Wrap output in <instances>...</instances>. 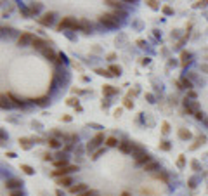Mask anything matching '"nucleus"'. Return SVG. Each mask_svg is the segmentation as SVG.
Here are the masks:
<instances>
[{
    "instance_id": "1",
    "label": "nucleus",
    "mask_w": 208,
    "mask_h": 196,
    "mask_svg": "<svg viewBox=\"0 0 208 196\" xmlns=\"http://www.w3.org/2000/svg\"><path fill=\"white\" fill-rule=\"evenodd\" d=\"M63 30H71V31L80 30V21H76V19L71 18V16H66V18H63L61 23L57 24V31H63Z\"/></svg>"
},
{
    "instance_id": "2",
    "label": "nucleus",
    "mask_w": 208,
    "mask_h": 196,
    "mask_svg": "<svg viewBox=\"0 0 208 196\" xmlns=\"http://www.w3.org/2000/svg\"><path fill=\"white\" fill-rule=\"evenodd\" d=\"M99 23L104 24L106 28H118L120 26V19L115 18L113 14H101L99 16Z\"/></svg>"
},
{
    "instance_id": "3",
    "label": "nucleus",
    "mask_w": 208,
    "mask_h": 196,
    "mask_svg": "<svg viewBox=\"0 0 208 196\" xmlns=\"http://www.w3.org/2000/svg\"><path fill=\"white\" fill-rule=\"evenodd\" d=\"M78 170V165H70V167H64V168H56V170H52V177H56V179H61V177H66L68 173L71 172H76Z\"/></svg>"
},
{
    "instance_id": "4",
    "label": "nucleus",
    "mask_w": 208,
    "mask_h": 196,
    "mask_svg": "<svg viewBox=\"0 0 208 196\" xmlns=\"http://www.w3.org/2000/svg\"><path fill=\"white\" fill-rule=\"evenodd\" d=\"M33 40H35V35L30 33V31H24V33L19 35L18 45L19 47H28V45H31V44H33Z\"/></svg>"
},
{
    "instance_id": "5",
    "label": "nucleus",
    "mask_w": 208,
    "mask_h": 196,
    "mask_svg": "<svg viewBox=\"0 0 208 196\" xmlns=\"http://www.w3.org/2000/svg\"><path fill=\"white\" fill-rule=\"evenodd\" d=\"M54 18H56V14H54V12H45V14H42L37 21H38V24L49 28V26H52V24H54Z\"/></svg>"
},
{
    "instance_id": "6",
    "label": "nucleus",
    "mask_w": 208,
    "mask_h": 196,
    "mask_svg": "<svg viewBox=\"0 0 208 196\" xmlns=\"http://www.w3.org/2000/svg\"><path fill=\"white\" fill-rule=\"evenodd\" d=\"M102 142H106V139H104V132H97L96 136L92 137V141H90V142L87 144V149H89V151H92L94 147L101 146Z\"/></svg>"
},
{
    "instance_id": "7",
    "label": "nucleus",
    "mask_w": 208,
    "mask_h": 196,
    "mask_svg": "<svg viewBox=\"0 0 208 196\" xmlns=\"http://www.w3.org/2000/svg\"><path fill=\"white\" fill-rule=\"evenodd\" d=\"M175 85H177V89H187V90H193V82H191V78H187V76H182L180 80H175Z\"/></svg>"
},
{
    "instance_id": "8",
    "label": "nucleus",
    "mask_w": 208,
    "mask_h": 196,
    "mask_svg": "<svg viewBox=\"0 0 208 196\" xmlns=\"http://www.w3.org/2000/svg\"><path fill=\"white\" fill-rule=\"evenodd\" d=\"M5 188H7L9 191L23 189V181H19V179H7V181H5Z\"/></svg>"
},
{
    "instance_id": "9",
    "label": "nucleus",
    "mask_w": 208,
    "mask_h": 196,
    "mask_svg": "<svg viewBox=\"0 0 208 196\" xmlns=\"http://www.w3.org/2000/svg\"><path fill=\"white\" fill-rule=\"evenodd\" d=\"M42 54H44L45 59H49V61H52V63L57 64V59H59V57H57V52H54L50 47H45V49L42 50Z\"/></svg>"
},
{
    "instance_id": "10",
    "label": "nucleus",
    "mask_w": 208,
    "mask_h": 196,
    "mask_svg": "<svg viewBox=\"0 0 208 196\" xmlns=\"http://www.w3.org/2000/svg\"><path fill=\"white\" fill-rule=\"evenodd\" d=\"M31 47L33 49H37V50H44L45 47H47V42L44 40V38H38V37H35V40H33V44H31Z\"/></svg>"
},
{
    "instance_id": "11",
    "label": "nucleus",
    "mask_w": 208,
    "mask_h": 196,
    "mask_svg": "<svg viewBox=\"0 0 208 196\" xmlns=\"http://www.w3.org/2000/svg\"><path fill=\"white\" fill-rule=\"evenodd\" d=\"M87 189H89V186H87V184H83V182H80V184L71 186V188H70V193H73V194H80V193L87 191Z\"/></svg>"
},
{
    "instance_id": "12",
    "label": "nucleus",
    "mask_w": 208,
    "mask_h": 196,
    "mask_svg": "<svg viewBox=\"0 0 208 196\" xmlns=\"http://www.w3.org/2000/svg\"><path fill=\"white\" fill-rule=\"evenodd\" d=\"M191 61H193V59H191V52H187V50H182V52H180V66H182V68H186V66L191 63Z\"/></svg>"
},
{
    "instance_id": "13",
    "label": "nucleus",
    "mask_w": 208,
    "mask_h": 196,
    "mask_svg": "<svg viewBox=\"0 0 208 196\" xmlns=\"http://www.w3.org/2000/svg\"><path fill=\"white\" fill-rule=\"evenodd\" d=\"M177 136H179L180 141H189L191 137H193V134H191V130H187V128H179Z\"/></svg>"
},
{
    "instance_id": "14",
    "label": "nucleus",
    "mask_w": 208,
    "mask_h": 196,
    "mask_svg": "<svg viewBox=\"0 0 208 196\" xmlns=\"http://www.w3.org/2000/svg\"><path fill=\"white\" fill-rule=\"evenodd\" d=\"M71 184H73V179H71L70 175L57 179V186H59V188H71Z\"/></svg>"
},
{
    "instance_id": "15",
    "label": "nucleus",
    "mask_w": 208,
    "mask_h": 196,
    "mask_svg": "<svg viewBox=\"0 0 208 196\" xmlns=\"http://www.w3.org/2000/svg\"><path fill=\"white\" fill-rule=\"evenodd\" d=\"M144 170L146 172H154V170H160V163L156 162V160H151L149 163L144 165Z\"/></svg>"
},
{
    "instance_id": "16",
    "label": "nucleus",
    "mask_w": 208,
    "mask_h": 196,
    "mask_svg": "<svg viewBox=\"0 0 208 196\" xmlns=\"http://www.w3.org/2000/svg\"><path fill=\"white\" fill-rule=\"evenodd\" d=\"M118 147H120V151H122V153H125V155H130V153H132V142L123 141V142L118 144Z\"/></svg>"
},
{
    "instance_id": "17",
    "label": "nucleus",
    "mask_w": 208,
    "mask_h": 196,
    "mask_svg": "<svg viewBox=\"0 0 208 196\" xmlns=\"http://www.w3.org/2000/svg\"><path fill=\"white\" fill-rule=\"evenodd\" d=\"M80 30H82L83 33H90V31H92V24H90L87 19H80Z\"/></svg>"
},
{
    "instance_id": "18",
    "label": "nucleus",
    "mask_w": 208,
    "mask_h": 196,
    "mask_svg": "<svg viewBox=\"0 0 208 196\" xmlns=\"http://www.w3.org/2000/svg\"><path fill=\"white\" fill-rule=\"evenodd\" d=\"M102 94L104 95H115V94H118V89L113 87V85H104L102 87Z\"/></svg>"
},
{
    "instance_id": "19",
    "label": "nucleus",
    "mask_w": 208,
    "mask_h": 196,
    "mask_svg": "<svg viewBox=\"0 0 208 196\" xmlns=\"http://www.w3.org/2000/svg\"><path fill=\"white\" fill-rule=\"evenodd\" d=\"M31 141H33V139H28V137H21V139H19V146H21L24 151H28V149H31Z\"/></svg>"
},
{
    "instance_id": "20",
    "label": "nucleus",
    "mask_w": 208,
    "mask_h": 196,
    "mask_svg": "<svg viewBox=\"0 0 208 196\" xmlns=\"http://www.w3.org/2000/svg\"><path fill=\"white\" fill-rule=\"evenodd\" d=\"M151 162V156L148 155V153H144V155H141L139 158H135V165H146V163Z\"/></svg>"
},
{
    "instance_id": "21",
    "label": "nucleus",
    "mask_w": 208,
    "mask_h": 196,
    "mask_svg": "<svg viewBox=\"0 0 208 196\" xmlns=\"http://www.w3.org/2000/svg\"><path fill=\"white\" fill-rule=\"evenodd\" d=\"M52 163H54V167H56V168H64V167H70V165H68V160L66 158H56Z\"/></svg>"
},
{
    "instance_id": "22",
    "label": "nucleus",
    "mask_w": 208,
    "mask_h": 196,
    "mask_svg": "<svg viewBox=\"0 0 208 196\" xmlns=\"http://www.w3.org/2000/svg\"><path fill=\"white\" fill-rule=\"evenodd\" d=\"M47 144H49V147H52V149H59V147H61V141L56 139V137L47 139Z\"/></svg>"
},
{
    "instance_id": "23",
    "label": "nucleus",
    "mask_w": 208,
    "mask_h": 196,
    "mask_svg": "<svg viewBox=\"0 0 208 196\" xmlns=\"http://www.w3.org/2000/svg\"><path fill=\"white\" fill-rule=\"evenodd\" d=\"M205 141H206V137H205L203 136V134H201V136H198L196 137V141H194V144H193V146H191V149H198V147H200L201 146V144H205Z\"/></svg>"
},
{
    "instance_id": "24",
    "label": "nucleus",
    "mask_w": 208,
    "mask_h": 196,
    "mask_svg": "<svg viewBox=\"0 0 208 196\" xmlns=\"http://www.w3.org/2000/svg\"><path fill=\"white\" fill-rule=\"evenodd\" d=\"M33 102H35V104H38V106H47L49 102H50V97H49V95H44V97H37V99H33Z\"/></svg>"
},
{
    "instance_id": "25",
    "label": "nucleus",
    "mask_w": 208,
    "mask_h": 196,
    "mask_svg": "<svg viewBox=\"0 0 208 196\" xmlns=\"http://www.w3.org/2000/svg\"><path fill=\"white\" fill-rule=\"evenodd\" d=\"M118 139H116L115 136H109V137H106V146L108 147H115V146H118Z\"/></svg>"
},
{
    "instance_id": "26",
    "label": "nucleus",
    "mask_w": 208,
    "mask_h": 196,
    "mask_svg": "<svg viewBox=\"0 0 208 196\" xmlns=\"http://www.w3.org/2000/svg\"><path fill=\"white\" fill-rule=\"evenodd\" d=\"M104 4H106V5H109V7H115L116 11L123 7V2H116V0H106Z\"/></svg>"
},
{
    "instance_id": "27",
    "label": "nucleus",
    "mask_w": 208,
    "mask_h": 196,
    "mask_svg": "<svg viewBox=\"0 0 208 196\" xmlns=\"http://www.w3.org/2000/svg\"><path fill=\"white\" fill-rule=\"evenodd\" d=\"M96 73L101 76H106V78H111L113 76V73L109 71V70H104V68H96Z\"/></svg>"
},
{
    "instance_id": "28",
    "label": "nucleus",
    "mask_w": 208,
    "mask_h": 196,
    "mask_svg": "<svg viewBox=\"0 0 208 196\" xmlns=\"http://www.w3.org/2000/svg\"><path fill=\"white\" fill-rule=\"evenodd\" d=\"M7 97L11 99V101H12V104H14V106H18V108L24 106V101H19V99H18V97H14V95H12L11 92H7Z\"/></svg>"
},
{
    "instance_id": "29",
    "label": "nucleus",
    "mask_w": 208,
    "mask_h": 196,
    "mask_svg": "<svg viewBox=\"0 0 208 196\" xmlns=\"http://www.w3.org/2000/svg\"><path fill=\"white\" fill-rule=\"evenodd\" d=\"M108 70L113 73V76H116V75H122V66H118V64H111V66H109Z\"/></svg>"
},
{
    "instance_id": "30",
    "label": "nucleus",
    "mask_w": 208,
    "mask_h": 196,
    "mask_svg": "<svg viewBox=\"0 0 208 196\" xmlns=\"http://www.w3.org/2000/svg\"><path fill=\"white\" fill-rule=\"evenodd\" d=\"M160 149H161V151H170V149H172V144H170V141H167V139L160 141Z\"/></svg>"
},
{
    "instance_id": "31",
    "label": "nucleus",
    "mask_w": 208,
    "mask_h": 196,
    "mask_svg": "<svg viewBox=\"0 0 208 196\" xmlns=\"http://www.w3.org/2000/svg\"><path fill=\"white\" fill-rule=\"evenodd\" d=\"M186 167V156L184 155H179V158H177V168H184Z\"/></svg>"
},
{
    "instance_id": "32",
    "label": "nucleus",
    "mask_w": 208,
    "mask_h": 196,
    "mask_svg": "<svg viewBox=\"0 0 208 196\" xmlns=\"http://www.w3.org/2000/svg\"><path fill=\"white\" fill-rule=\"evenodd\" d=\"M146 4H148V7L153 9V11H158V9H160V2H156V0H148Z\"/></svg>"
},
{
    "instance_id": "33",
    "label": "nucleus",
    "mask_w": 208,
    "mask_h": 196,
    "mask_svg": "<svg viewBox=\"0 0 208 196\" xmlns=\"http://www.w3.org/2000/svg\"><path fill=\"white\" fill-rule=\"evenodd\" d=\"M21 170L26 173V175H33L35 173V168H31L30 165H21Z\"/></svg>"
},
{
    "instance_id": "34",
    "label": "nucleus",
    "mask_w": 208,
    "mask_h": 196,
    "mask_svg": "<svg viewBox=\"0 0 208 196\" xmlns=\"http://www.w3.org/2000/svg\"><path fill=\"white\" fill-rule=\"evenodd\" d=\"M154 177L156 179H161V181L165 182V184H168V175L165 172H158V173H154Z\"/></svg>"
},
{
    "instance_id": "35",
    "label": "nucleus",
    "mask_w": 208,
    "mask_h": 196,
    "mask_svg": "<svg viewBox=\"0 0 208 196\" xmlns=\"http://www.w3.org/2000/svg\"><path fill=\"white\" fill-rule=\"evenodd\" d=\"M40 9H42V4H37V5L31 4V5H30V12H31V16L37 14V12H40Z\"/></svg>"
},
{
    "instance_id": "36",
    "label": "nucleus",
    "mask_w": 208,
    "mask_h": 196,
    "mask_svg": "<svg viewBox=\"0 0 208 196\" xmlns=\"http://www.w3.org/2000/svg\"><path fill=\"white\" fill-rule=\"evenodd\" d=\"M191 168H193L194 172H200V170H201V163L198 162V160H193V162H191Z\"/></svg>"
},
{
    "instance_id": "37",
    "label": "nucleus",
    "mask_w": 208,
    "mask_h": 196,
    "mask_svg": "<svg viewBox=\"0 0 208 196\" xmlns=\"http://www.w3.org/2000/svg\"><path fill=\"white\" fill-rule=\"evenodd\" d=\"M123 106H125L127 110H132L134 108V101H130V97H125L123 99Z\"/></svg>"
},
{
    "instance_id": "38",
    "label": "nucleus",
    "mask_w": 208,
    "mask_h": 196,
    "mask_svg": "<svg viewBox=\"0 0 208 196\" xmlns=\"http://www.w3.org/2000/svg\"><path fill=\"white\" fill-rule=\"evenodd\" d=\"M168 132H170V123H168V121H163V123H161V134L167 136Z\"/></svg>"
},
{
    "instance_id": "39",
    "label": "nucleus",
    "mask_w": 208,
    "mask_h": 196,
    "mask_svg": "<svg viewBox=\"0 0 208 196\" xmlns=\"http://www.w3.org/2000/svg\"><path fill=\"white\" fill-rule=\"evenodd\" d=\"M7 94H4V95H2V108H4V110H5V108H11V102H9L7 101Z\"/></svg>"
},
{
    "instance_id": "40",
    "label": "nucleus",
    "mask_w": 208,
    "mask_h": 196,
    "mask_svg": "<svg viewBox=\"0 0 208 196\" xmlns=\"http://www.w3.org/2000/svg\"><path fill=\"white\" fill-rule=\"evenodd\" d=\"M9 196H24L23 189H14V191H9Z\"/></svg>"
},
{
    "instance_id": "41",
    "label": "nucleus",
    "mask_w": 208,
    "mask_h": 196,
    "mask_svg": "<svg viewBox=\"0 0 208 196\" xmlns=\"http://www.w3.org/2000/svg\"><path fill=\"white\" fill-rule=\"evenodd\" d=\"M102 155H104V147H101V149H97L96 153H94V155L90 156V158H92V160H97L99 156H102Z\"/></svg>"
},
{
    "instance_id": "42",
    "label": "nucleus",
    "mask_w": 208,
    "mask_h": 196,
    "mask_svg": "<svg viewBox=\"0 0 208 196\" xmlns=\"http://www.w3.org/2000/svg\"><path fill=\"white\" fill-rule=\"evenodd\" d=\"M163 14H167V16H174V9H172L170 5H165V7H163Z\"/></svg>"
},
{
    "instance_id": "43",
    "label": "nucleus",
    "mask_w": 208,
    "mask_h": 196,
    "mask_svg": "<svg viewBox=\"0 0 208 196\" xmlns=\"http://www.w3.org/2000/svg\"><path fill=\"white\" fill-rule=\"evenodd\" d=\"M76 196H96V191H92V189H87V191L80 193V194H76Z\"/></svg>"
},
{
    "instance_id": "44",
    "label": "nucleus",
    "mask_w": 208,
    "mask_h": 196,
    "mask_svg": "<svg viewBox=\"0 0 208 196\" xmlns=\"http://www.w3.org/2000/svg\"><path fill=\"white\" fill-rule=\"evenodd\" d=\"M66 104H68V106H75V108H76V106H78V99H75V97H70V99H68V101H66Z\"/></svg>"
},
{
    "instance_id": "45",
    "label": "nucleus",
    "mask_w": 208,
    "mask_h": 196,
    "mask_svg": "<svg viewBox=\"0 0 208 196\" xmlns=\"http://www.w3.org/2000/svg\"><path fill=\"white\" fill-rule=\"evenodd\" d=\"M200 70H201L203 73H206V75H208V63H201V64H200Z\"/></svg>"
},
{
    "instance_id": "46",
    "label": "nucleus",
    "mask_w": 208,
    "mask_h": 196,
    "mask_svg": "<svg viewBox=\"0 0 208 196\" xmlns=\"http://www.w3.org/2000/svg\"><path fill=\"white\" fill-rule=\"evenodd\" d=\"M194 118H196V120H203V118H205L203 111H196V113H194Z\"/></svg>"
},
{
    "instance_id": "47",
    "label": "nucleus",
    "mask_w": 208,
    "mask_h": 196,
    "mask_svg": "<svg viewBox=\"0 0 208 196\" xmlns=\"http://www.w3.org/2000/svg\"><path fill=\"white\" fill-rule=\"evenodd\" d=\"M187 97L193 99V101H196V92H194V90H189V92H187Z\"/></svg>"
},
{
    "instance_id": "48",
    "label": "nucleus",
    "mask_w": 208,
    "mask_h": 196,
    "mask_svg": "<svg viewBox=\"0 0 208 196\" xmlns=\"http://www.w3.org/2000/svg\"><path fill=\"white\" fill-rule=\"evenodd\" d=\"M189 188H191V189L196 188V179H191V181H189Z\"/></svg>"
},
{
    "instance_id": "49",
    "label": "nucleus",
    "mask_w": 208,
    "mask_h": 196,
    "mask_svg": "<svg viewBox=\"0 0 208 196\" xmlns=\"http://www.w3.org/2000/svg\"><path fill=\"white\" fill-rule=\"evenodd\" d=\"M115 59H116V54H115V52L108 54V61H115Z\"/></svg>"
},
{
    "instance_id": "50",
    "label": "nucleus",
    "mask_w": 208,
    "mask_h": 196,
    "mask_svg": "<svg viewBox=\"0 0 208 196\" xmlns=\"http://www.w3.org/2000/svg\"><path fill=\"white\" fill-rule=\"evenodd\" d=\"M141 64H142V66H146V64H149V57H142Z\"/></svg>"
},
{
    "instance_id": "51",
    "label": "nucleus",
    "mask_w": 208,
    "mask_h": 196,
    "mask_svg": "<svg viewBox=\"0 0 208 196\" xmlns=\"http://www.w3.org/2000/svg\"><path fill=\"white\" fill-rule=\"evenodd\" d=\"M44 160H47V162H50V160H52V155H50V153H45V155H44Z\"/></svg>"
},
{
    "instance_id": "52",
    "label": "nucleus",
    "mask_w": 208,
    "mask_h": 196,
    "mask_svg": "<svg viewBox=\"0 0 208 196\" xmlns=\"http://www.w3.org/2000/svg\"><path fill=\"white\" fill-rule=\"evenodd\" d=\"M5 156H7V158H16V153H12V151H9V153H5Z\"/></svg>"
},
{
    "instance_id": "53",
    "label": "nucleus",
    "mask_w": 208,
    "mask_h": 196,
    "mask_svg": "<svg viewBox=\"0 0 208 196\" xmlns=\"http://www.w3.org/2000/svg\"><path fill=\"white\" fill-rule=\"evenodd\" d=\"M61 120H63V121H71V116H70V115H64Z\"/></svg>"
},
{
    "instance_id": "54",
    "label": "nucleus",
    "mask_w": 208,
    "mask_h": 196,
    "mask_svg": "<svg viewBox=\"0 0 208 196\" xmlns=\"http://www.w3.org/2000/svg\"><path fill=\"white\" fill-rule=\"evenodd\" d=\"M137 94V89H134V90H128V97H132V95Z\"/></svg>"
},
{
    "instance_id": "55",
    "label": "nucleus",
    "mask_w": 208,
    "mask_h": 196,
    "mask_svg": "<svg viewBox=\"0 0 208 196\" xmlns=\"http://www.w3.org/2000/svg\"><path fill=\"white\" fill-rule=\"evenodd\" d=\"M113 115H115V116H120V115H122V108H118V110H115V113H113Z\"/></svg>"
},
{
    "instance_id": "56",
    "label": "nucleus",
    "mask_w": 208,
    "mask_h": 196,
    "mask_svg": "<svg viewBox=\"0 0 208 196\" xmlns=\"http://www.w3.org/2000/svg\"><path fill=\"white\" fill-rule=\"evenodd\" d=\"M144 44H146L144 40H137V45H139V47H144Z\"/></svg>"
},
{
    "instance_id": "57",
    "label": "nucleus",
    "mask_w": 208,
    "mask_h": 196,
    "mask_svg": "<svg viewBox=\"0 0 208 196\" xmlns=\"http://www.w3.org/2000/svg\"><path fill=\"white\" fill-rule=\"evenodd\" d=\"M146 97H148V99H149V102H154V97H153V95H151V94H148V95H146Z\"/></svg>"
},
{
    "instance_id": "58",
    "label": "nucleus",
    "mask_w": 208,
    "mask_h": 196,
    "mask_svg": "<svg viewBox=\"0 0 208 196\" xmlns=\"http://www.w3.org/2000/svg\"><path fill=\"white\" fill-rule=\"evenodd\" d=\"M56 196H64V193L61 191V189H57V191H56Z\"/></svg>"
},
{
    "instance_id": "59",
    "label": "nucleus",
    "mask_w": 208,
    "mask_h": 196,
    "mask_svg": "<svg viewBox=\"0 0 208 196\" xmlns=\"http://www.w3.org/2000/svg\"><path fill=\"white\" fill-rule=\"evenodd\" d=\"M122 196H130V193H127V191H123V193H122Z\"/></svg>"
},
{
    "instance_id": "60",
    "label": "nucleus",
    "mask_w": 208,
    "mask_h": 196,
    "mask_svg": "<svg viewBox=\"0 0 208 196\" xmlns=\"http://www.w3.org/2000/svg\"><path fill=\"white\" fill-rule=\"evenodd\" d=\"M96 196H97V194H96Z\"/></svg>"
}]
</instances>
